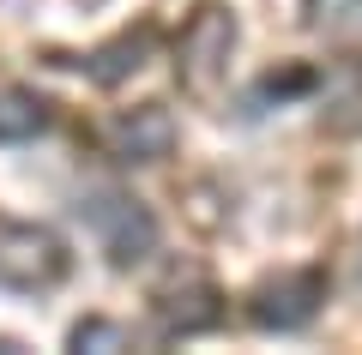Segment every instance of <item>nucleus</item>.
Segmentation results:
<instances>
[{
    "instance_id": "nucleus-10",
    "label": "nucleus",
    "mask_w": 362,
    "mask_h": 355,
    "mask_svg": "<svg viewBox=\"0 0 362 355\" xmlns=\"http://www.w3.org/2000/svg\"><path fill=\"white\" fill-rule=\"evenodd\" d=\"M133 331L127 325H109V319H85V325L73 331V349H127Z\"/></svg>"
},
{
    "instance_id": "nucleus-4",
    "label": "nucleus",
    "mask_w": 362,
    "mask_h": 355,
    "mask_svg": "<svg viewBox=\"0 0 362 355\" xmlns=\"http://www.w3.org/2000/svg\"><path fill=\"white\" fill-rule=\"evenodd\" d=\"M320 301H326V277L320 271H278V277H266L254 289L247 313H254L259 331H302L314 313H320Z\"/></svg>"
},
{
    "instance_id": "nucleus-9",
    "label": "nucleus",
    "mask_w": 362,
    "mask_h": 355,
    "mask_svg": "<svg viewBox=\"0 0 362 355\" xmlns=\"http://www.w3.org/2000/svg\"><path fill=\"white\" fill-rule=\"evenodd\" d=\"M42 127H49V102L37 90H18V85L0 90V145H25Z\"/></svg>"
},
{
    "instance_id": "nucleus-6",
    "label": "nucleus",
    "mask_w": 362,
    "mask_h": 355,
    "mask_svg": "<svg viewBox=\"0 0 362 355\" xmlns=\"http://www.w3.org/2000/svg\"><path fill=\"white\" fill-rule=\"evenodd\" d=\"M223 319V295L211 289L206 277H175L169 289H157V325L169 331V337H199V331H211Z\"/></svg>"
},
{
    "instance_id": "nucleus-2",
    "label": "nucleus",
    "mask_w": 362,
    "mask_h": 355,
    "mask_svg": "<svg viewBox=\"0 0 362 355\" xmlns=\"http://www.w3.org/2000/svg\"><path fill=\"white\" fill-rule=\"evenodd\" d=\"M66 277V247L37 223H0V289H54Z\"/></svg>"
},
{
    "instance_id": "nucleus-1",
    "label": "nucleus",
    "mask_w": 362,
    "mask_h": 355,
    "mask_svg": "<svg viewBox=\"0 0 362 355\" xmlns=\"http://www.w3.org/2000/svg\"><path fill=\"white\" fill-rule=\"evenodd\" d=\"M230 54H235V13L230 6H199L175 37V73L181 90L199 102H211L223 90V73H230Z\"/></svg>"
},
{
    "instance_id": "nucleus-7",
    "label": "nucleus",
    "mask_w": 362,
    "mask_h": 355,
    "mask_svg": "<svg viewBox=\"0 0 362 355\" xmlns=\"http://www.w3.org/2000/svg\"><path fill=\"white\" fill-rule=\"evenodd\" d=\"M151 49H157V30H151V25L121 30V37L109 42V49H97V54L85 61V73L97 78V85H121L127 73H139V66H145V54H151Z\"/></svg>"
},
{
    "instance_id": "nucleus-5",
    "label": "nucleus",
    "mask_w": 362,
    "mask_h": 355,
    "mask_svg": "<svg viewBox=\"0 0 362 355\" xmlns=\"http://www.w3.org/2000/svg\"><path fill=\"white\" fill-rule=\"evenodd\" d=\"M103 145L121 163H163L175 151V121L163 102H139V109H121L115 121H103Z\"/></svg>"
},
{
    "instance_id": "nucleus-3",
    "label": "nucleus",
    "mask_w": 362,
    "mask_h": 355,
    "mask_svg": "<svg viewBox=\"0 0 362 355\" xmlns=\"http://www.w3.org/2000/svg\"><path fill=\"white\" fill-rule=\"evenodd\" d=\"M78 211H85L90 235L103 241V253L115 259V265H133V259H145V253L157 247L151 211H145L139 199H127V193H90Z\"/></svg>"
},
{
    "instance_id": "nucleus-8",
    "label": "nucleus",
    "mask_w": 362,
    "mask_h": 355,
    "mask_svg": "<svg viewBox=\"0 0 362 355\" xmlns=\"http://www.w3.org/2000/svg\"><path fill=\"white\" fill-rule=\"evenodd\" d=\"M308 30L338 54H362V0H308Z\"/></svg>"
}]
</instances>
